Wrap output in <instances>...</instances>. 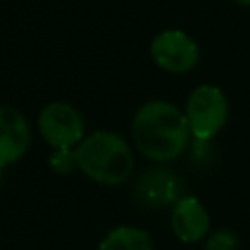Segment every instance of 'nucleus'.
Segmentation results:
<instances>
[{
  "mask_svg": "<svg viewBox=\"0 0 250 250\" xmlns=\"http://www.w3.org/2000/svg\"><path fill=\"white\" fill-rule=\"evenodd\" d=\"M236 4H242V6H250V0H234Z\"/></svg>",
  "mask_w": 250,
  "mask_h": 250,
  "instance_id": "12",
  "label": "nucleus"
},
{
  "mask_svg": "<svg viewBox=\"0 0 250 250\" xmlns=\"http://www.w3.org/2000/svg\"><path fill=\"white\" fill-rule=\"evenodd\" d=\"M31 143L25 115L10 105H0V168L20 160Z\"/></svg>",
  "mask_w": 250,
  "mask_h": 250,
  "instance_id": "7",
  "label": "nucleus"
},
{
  "mask_svg": "<svg viewBox=\"0 0 250 250\" xmlns=\"http://www.w3.org/2000/svg\"><path fill=\"white\" fill-rule=\"evenodd\" d=\"M150 57L154 64L172 74L189 72L199 61L197 43L180 29H166L150 43Z\"/></svg>",
  "mask_w": 250,
  "mask_h": 250,
  "instance_id": "5",
  "label": "nucleus"
},
{
  "mask_svg": "<svg viewBox=\"0 0 250 250\" xmlns=\"http://www.w3.org/2000/svg\"><path fill=\"white\" fill-rule=\"evenodd\" d=\"M78 170L102 186L125 184L135 168L129 143L113 131H94L74 148Z\"/></svg>",
  "mask_w": 250,
  "mask_h": 250,
  "instance_id": "2",
  "label": "nucleus"
},
{
  "mask_svg": "<svg viewBox=\"0 0 250 250\" xmlns=\"http://www.w3.org/2000/svg\"><path fill=\"white\" fill-rule=\"evenodd\" d=\"M98 250H152L150 236L139 227H117L105 234Z\"/></svg>",
  "mask_w": 250,
  "mask_h": 250,
  "instance_id": "9",
  "label": "nucleus"
},
{
  "mask_svg": "<svg viewBox=\"0 0 250 250\" xmlns=\"http://www.w3.org/2000/svg\"><path fill=\"white\" fill-rule=\"evenodd\" d=\"M184 113L191 135L199 141H207L225 127L229 117V102L217 86L203 84L189 94Z\"/></svg>",
  "mask_w": 250,
  "mask_h": 250,
  "instance_id": "3",
  "label": "nucleus"
},
{
  "mask_svg": "<svg viewBox=\"0 0 250 250\" xmlns=\"http://www.w3.org/2000/svg\"><path fill=\"white\" fill-rule=\"evenodd\" d=\"M180 180L168 168H152L135 184V199L145 209H162L180 199Z\"/></svg>",
  "mask_w": 250,
  "mask_h": 250,
  "instance_id": "6",
  "label": "nucleus"
},
{
  "mask_svg": "<svg viewBox=\"0 0 250 250\" xmlns=\"http://www.w3.org/2000/svg\"><path fill=\"white\" fill-rule=\"evenodd\" d=\"M131 131L135 148L154 162L178 158L186 150L191 135L186 113L164 100L143 104L133 117Z\"/></svg>",
  "mask_w": 250,
  "mask_h": 250,
  "instance_id": "1",
  "label": "nucleus"
},
{
  "mask_svg": "<svg viewBox=\"0 0 250 250\" xmlns=\"http://www.w3.org/2000/svg\"><path fill=\"white\" fill-rule=\"evenodd\" d=\"M37 127L43 141L55 150L78 146L84 139V119L78 109L66 102L47 104L39 111Z\"/></svg>",
  "mask_w": 250,
  "mask_h": 250,
  "instance_id": "4",
  "label": "nucleus"
},
{
  "mask_svg": "<svg viewBox=\"0 0 250 250\" xmlns=\"http://www.w3.org/2000/svg\"><path fill=\"white\" fill-rule=\"evenodd\" d=\"M51 168L57 172V174H68L72 170L78 168L76 164V152L70 150V148H59L51 154Z\"/></svg>",
  "mask_w": 250,
  "mask_h": 250,
  "instance_id": "10",
  "label": "nucleus"
},
{
  "mask_svg": "<svg viewBox=\"0 0 250 250\" xmlns=\"http://www.w3.org/2000/svg\"><path fill=\"white\" fill-rule=\"evenodd\" d=\"M170 225H172L174 234L182 242L189 244V242H199L207 236L211 221H209V213L203 207V203L197 197L186 195L174 203Z\"/></svg>",
  "mask_w": 250,
  "mask_h": 250,
  "instance_id": "8",
  "label": "nucleus"
},
{
  "mask_svg": "<svg viewBox=\"0 0 250 250\" xmlns=\"http://www.w3.org/2000/svg\"><path fill=\"white\" fill-rule=\"evenodd\" d=\"M236 236L232 230H215L205 238L203 250H236Z\"/></svg>",
  "mask_w": 250,
  "mask_h": 250,
  "instance_id": "11",
  "label": "nucleus"
}]
</instances>
